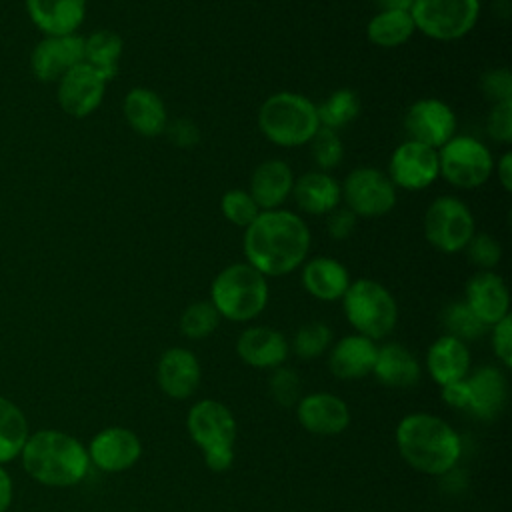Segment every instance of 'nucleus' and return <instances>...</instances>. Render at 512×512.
Returning a JSON list of instances; mask_svg holds the SVG:
<instances>
[{"label": "nucleus", "mask_w": 512, "mask_h": 512, "mask_svg": "<svg viewBox=\"0 0 512 512\" xmlns=\"http://www.w3.org/2000/svg\"><path fill=\"white\" fill-rule=\"evenodd\" d=\"M86 450L90 466L116 474L130 470L140 460L142 442L138 434L126 426H108L96 432Z\"/></svg>", "instance_id": "2eb2a0df"}, {"label": "nucleus", "mask_w": 512, "mask_h": 512, "mask_svg": "<svg viewBox=\"0 0 512 512\" xmlns=\"http://www.w3.org/2000/svg\"><path fill=\"white\" fill-rule=\"evenodd\" d=\"M492 328V348L504 368L512 366V318L510 314L496 322Z\"/></svg>", "instance_id": "37998d69"}, {"label": "nucleus", "mask_w": 512, "mask_h": 512, "mask_svg": "<svg viewBox=\"0 0 512 512\" xmlns=\"http://www.w3.org/2000/svg\"><path fill=\"white\" fill-rule=\"evenodd\" d=\"M122 50L124 42L120 34L112 30H96L84 38V62L100 72L106 80H112L118 74Z\"/></svg>", "instance_id": "2f4dec72"}, {"label": "nucleus", "mask_w": 512, "mask_h": 512, "mask_svg": "<svg viewBox=\"0 0 512 512\" xmlns=\"http://www.w3.org/2000/svg\"><path fill=\"white\" fill-rule=\"evenodd\" d=\"M310 230L296 212L276 208L260 210L254 222L244 228L246 262L266 278L294 272L306 262L310 250Z\"/></svg>", "instance_id": "f257e3e1"}, {"label": "nucleus", "mask_w": 512, "mask_h": 512, "mask_svg": "<svg viewBox=\"0 0 512 512\" xmlns=\"http://www.w3.org/2000/svg\"><path fill=\"white\" fill-rule=\"evenodd\" d=\"M468 404L466 410L482 420L496 418L508 398V384L504 374L494 366H482L464 378Z\"/></svg>", "instance_id": "412c9836"}, {"label": "nucleus", "mask_w": 512, "mask_h": 512, "mask_svg": "<svg viewBox=\"0 0 512 512\" xmlns=\"http://www.w3.org/2000/svg\"><path fill=\"white\" fill-rule=\"evenodd\" d=\"M296 418L314 436H338L350 424V408L332 392H312L298 400Z\"/></svg>", "instance_id": "f3484780"}, {"label": "nucleus", "mask_w": 512, "mask_h": 512, "mask_svg": "<svg viewBox=\"0 0 512 512\" xmlns=\"http://www.w3.org/2000/svg\"><path fill=\"white\" fill-rule=\"evenodd\" d=\"M270 288L264 274L248 262H234L222 268L210 286V302L220 318L230 322L254 320L268 304Z\"/></svg>", "instance_id": "39448f33"}, {"label": "nucleus", "mask_w": 512, "mask_h": 512, "mask_svg": "<svg viewBox=\"0 0 512 512\" xmlns=\"http://www.w3.org/2000/svg\"><path fill=\"white\" fill-rule=\"evenodd\" d=\"M420 364L416 356L398 342L378 346L372 374L388 388H412L420 380Z\"/></svg>", "instance_id": "c85d7f7f"}, {"label": "nucleus", "mask_w": 512, "mask_h": 512, "mask_svg": "<svg viewBox=\"0 0 512 512\" xmlns=\"http://www.w3.org/2000/svg\"><path fill=\"white\" fill-rule=\"evenodd\" d=\"M404 130L408 140L438 150L456 134V114L440 98H420L408 106Z\"/></svg>", "instance_id": "ddd939ff"}, {"label": "nucleus", "mask_w": 512, "mask_h": 512, "mask_svg": "<svg viewBox=\"0 0 512 512\" xmlns=\"http://www.w3.org/2000/svg\"><path fill=\"white\" fill-rule=\"evenodd\" d=\"M236 354L252 368L274 370L288 358V340L270 326H250L236 340Z\"/></svg>", "instance_id": "aec40b11"}, {"label": "nucleus", "mask_w": 512, "mask_h": 512, "mask_svg": "<svg viewBox=\"0 0 512 512\" xmlns=\"http://www.w3.org/2000/svg\"><path fill=\"white\" fill-rule=\"evenodd\" d=\"M474 232V214L458 196H438L426 208L424 236L438 252H462Z\"/></svg>", "instance_id": "1a4fd4ad"}, {"label": "nucleus", "mask_w": 512, "mask_h": 512, "mask_svg": "<svg viewBox=\"0 0 512 512\" xmlns=\"http://www.w3.org/2000/svg\"><path fill=\"white\" fill-rule=\"evenodd\" d=\"M376 352L378 346L374 340L362 334H348L330 346L328 368L336 378L358 380L372 374Z\"/></svg>", "instance_id": "4be33fe9"}, {"label": "nucleus", "mask_w": 512, "mask_h": 512, "mask_svg": "<svg viewBox=\"0 0 512 512\" xmlns=\"http://www.w3.org/2000/svg\"><path fill=\"white\" fill-rule=\"evenodd\" d=\"M220 210L224 218L238 228H248L260 214V208L250 196V192L242 188H232L224 192L220 198Z\"/></svg>", "instance_id": "4c0bfd02"}, {"label": "nucleus", "mask_w": 512, "mask_h": 512, "mask_svg": "<svg viewBox=\"0 0 512 512\" xmlns=\"http://www.w3.org/2000/svg\"><path fill=\"white\" fill-rule=\"evenodd\" d=\"M496 176L498 182L506 192L512 190V152H504L496 162Z\"/></svg>", "instance_id": "8fccbe9b"}, {"label": "nucleus", "mask_w": 512, "mask_h": 512, "mask_svg": "<svg viewBox=\"0 0 512 512\" xmlns=\"http://www.w3.org/2000/svg\"><path fill=\"white\" fill-rule=\"evenodd\" d=\"M414 32L416 26L408 10H378L366 26L368 40L380 48L402 46Z\"/></svg>", "instance_id": "7c9ffc66"}, {"label": "nucleus", "mask_w": 512, "mask_h": 512, "mask_svg": "<svg viewBox=\"0 0 512 512\" xmlns=\"http://www.w3.org/2000/svg\"><path fill=\"white\" fill-rule=\"evenodd\" d=\"M168 138L178 148H194L200 142V130L198 126L188 118H178L172 124H166Z\"/></svg>", "instance_id": "a18cd8bd"}, {"label": "nucleus", "mask_w": 512, "mask_h": 512, "mask_svg": "<svg viewBox=\"0 0 512 512\" xmlns=\"http://www.w3.org/2000/svg\"><path fill=\"white\" fill-rule=\"evenodd\" d=\"M464 302L488 328L510 314V294L504 278L494 270H478L464 288Z\"/></svg>", "instance_id": "a211bd4d"}, {"label": "nucleus", "mask_w": 512, "mask_h": 512, "mask_svg": "<svg viewBox=\"0 0 512 512\" xmlns=\"http://www.w3.org/2000/svg\"><path fill=\"white\" fill-rule=\"evenodd\" d=\"M106 82L108 80L86 62L76 64L58 80L56 98L60 108L72 118L90 116L104 100Z\"/></svg>", "instance_id": "4468645a"}, {"label": "nucleus", "mask_w": 512, "mask_h": 512, "mask_svg": "<svg viewBox=\"0 0 512 512\" xmlns=\"http://www.w3.org/2000/svg\"><path fill=\"white\" fill-rule=\"evenodd\" d=\"M34 26L46 36L76 34L86 18V0H24Z\"/></svg>", "instance_id": "5701e85b"}, {"label": "nucleus", "mask_w": 512, "mask_h": 512, "mask_svg": "<svg viewBox=\"0 0 512 512\" xmlns=\"http://www.w3.org/2000/svg\"><path fill=\"white\" fill-rule=\"evenodd\" d=\"M20 462L34 482L50 488L76 486L90 470L86 446L70 432L56 428L30 432Z\"/></svg>", "instance_id": "7ed1b4c3"}, {"label": "nucleus", "mask_w": 512, "mask_h": 512, "mask_svg": "<svg viewBox=\"0 0 512 512\" xmlns=\"http://www.w3.org/2000/svg\"><path fill=\"white\" fill-rule=\"evenodd\" d=\"M396 448L404 462L428 476H442L462 456L460 434L440 416L430 412L406 414L396 426Z\"/></svg>", "instance_id": "f03ea898"}, {"label": "nucleus", "mask_w": 512, "mask_h": 512, "mask_svg": "<svg viewBox=\"0 0 512 512\" xmlns=\"http://www.w3.org/2000/svg\"><path fill=\"white\" fill-rule=\"evenodd\" d=\"M326 230L332 240H346L356 228V214L346 206H336L330 214H326Z\"/></svg>", "instance_id": "c03bdc74"}, {"label": "nucleus", "mask_w": 512, "mask_h": 512, "mask_svg": "<svg viewBox=\"0 0 512 512\" xmlns=\"http://www.w3.org/2000/svg\"><path fill=\"white\" fill-rule=\"evenodd\" d=\"M442 324L446 328V334H450L462 342L476 340L486 330V326L474 316V312L466 306L464 300L450 302L442 310Z\"/></svg>", "instance_id": "f704fd0d"}, {"label": "nucleus", "mask_w": 512, "mask_h": 512, "mask_svg": "<svg viewBox=\"0 0 512 512\" xmlns=\"http://www.w3.org/2000/svg\"><path fill=\"white\" fill-rule=\"evenodd\" d=\"M80 62H84V38L78 34L46 36L30 54L32 74L40 82H58Z\"/></svg>", "instance_id": "dca6fc26"}, {"label": "nucleus", "mask_w": 512, "mask_h": 512, "mask_svg": "<svg viewBox=\"0 0 512 512\" xmlns=\"http://www.w3.org/2000/svg\"><path fill=\"white\" fill-rule=\"evenodd\" d=\"M292 196L296 206L310 216H326L342 200L340 182L324 170H310L294 178Z\"/></svg>", "instance_id": "393cba45"}, {"label": "nucleus", "mask_w": 512, "mask_h": 512, "mask_svg": "<svg viewBox=\"0 0 512 512\" xmlns=\"http://www.w3.org/2000/svg\"><path fill=\"white\" fill-rule=\"evenodd\" d=\"M464 250L478 270H494L502 258L500 242L486 232H474Z\"/></svg>", "instance_id": "ea45409f"}, {"label": "nucleus", "mask_w": 512, "mask_h": 512, "mask_svg": "<svg viewBox=\"0 0 512 512\" xmlns=\"http://www.w3.org/2000/svg\"><path fill=\"white\" fill-rule=\"evenodd\" d=\"M258 128L276 146H304L320 128L316 104L298 92H274L260 104Z\"/></svg>", "instance_id": "20e7f679"}, {"label": "nucleus", "mask_w": 512, "mask_h": 512, "mask_svg": "<svg viewBox=\"0 0 512 512\" xmlns=\"http://www.w3.org/2000/svg\"><path fill=\"white\" fill-rule=\"evenodd\" d=\"M308 144H310L312 160L318 166V170L328 172L336 168L344 158V144L336 130L320 126Z\"/></svg>", "instance_id": "e433bc0d"}, {"label": "nucleus", "mask_w": 512, "mask_h": 512, "mask_svg": "<svg viewBox=\"0 0 512 512\" xmlns=\"http://www.w3.org/2000/svg\"><path fill=\"white\" fill-rule=\"evenodd\" d=\"M386 174L396 190H424L440 176L438 150L414 140H404L390 154Z\"/></svg>", "instance_id": "f8f14e48"}, {"label": "nucleus", "mask_w": 512, "mask_h": 512, "mask_svg": "<svg viewBox=\"0 0 512 512\" xmlns=\"http://www.w3.org/2000/svg\"><path fill=\"white\" fill-rule=\"evenodd\" d=\"M342 310L348 324L370 340L388 336L398 322V304L390 290L370 278L350 282L342 296Z\"/></svg>", "instance_id": "423d86ee"}, {"label": "nucleus", "mask_w": 512, "mask_h": 512, "mask_svg": "<svg viewBox=\"0 0 512 512\" xmlns=\"http://www.w3.org/2000/svg\"><path fill=\"white\" fill-rule=\"evenodd\" d=\"M486 134L498 144L512 142V100L492 104L486 116Z\"/></svg>", "instance_id": "79ce46f5"}, {"label": "nucleus", "mask_w": 512, "mask_h": 512, "mask_svg": "<svg viewBox=\"0 0 512 512\" xmlns=\"http://www.w3.org/2000/svg\"><path fill=\"white\" fill-rule=\"evenodd\" d=\"M414 0H374L378 10H408L412 8Z\"/></svg>", "instance_id": "3c124183"}, {"label": "nucleus", "mask_w": 512, "mask_h": 512, "mask_svg": "<svg viewBox=\"0 0 512 512\" xmlns=\"http://www.w3.org/2000/svg\"><path fill=\"white\" fill-rule=\"evenodd\" d=\"M30 436L28 418L22 408L0 394V464L20 458L22 448Z\"/></svg>", "instance_id": "c756f323"}, {"label": "nucleus", "mask_w": 512, "mask_h": 512, "mask_svg": "<svg viewBox=\"0 0 512 512\" xmlns=\"http://www.w3.org/2000/svg\"><path fill=\"white\" fill-rule=\"evenodd\" d=\"M268 390L276 404L290 408V406H296L298 400L302 398V380L292 368L278 366L272 370V376L268 380Z\"/></svg>", "instance_id": "58836bf2"}, {"label": "nucleus", "mask_w": 512, "mask_h": 512, "mask_svg": "<svg viewBox=\"0 0 512 512\" xmlns=\"http://www.w3.org/2000/svg\"><path fill=\"white\" fill-rule=\"evenodd\" d=\"M202 370L192 350L172 346L162 352L156 366V382L160 390L172 400L190 398L200 384Z\"/></svg>", "instance_id": "6ab92c4d"}, {"label": "nucleus", "mask_w": 512, "mask_h": 512, "mask_svg": "<svg viewBox=\"0 0 512 512\" xmlns=\"http://www.w3.org/2000/svg\"><path fill=\"white\" fill-rule=\"evenodd\" d=\"M14 500V482L10 472L0 464V512H8Z\"/></svg>", "instance_id": "09e8293b"}, {"label": "nucleus", "mask_w": 512, "mask_h": 512, "mask_svg": "<svg viewBox=\"0 0 512 512\" xmlns=\"http://www.w3.org/2000/svg\"><path fill=\"white\" fill-rule=\"evenodd\" d=\"M204 464L214 472H224L234 462V448H212L202 452Z\"/></svg>", "instance_id": "de8ad7c7"}, {"label": "nucleus", "mask_w": 512, "mask_h": 512, "mask_svg": "<svg viewBox=\"0 0 512 512\" xmlns=\"http://www.w3.org/2000/svg\"><path fill=\"white\" fill-rule=\"evenodd\" d=\"M442 388V400L456 408V410H466V404H468V392H466V384H464V378L458 380V382H450V384H444L440 386Z\"/></svg>", "instance_id": "49530a36"}, {"label": "nucleus", "mask_w": 512, "mask_h": 512, "mask_svg": "<svg viewBox=\"0 0 512 512\" xmlns=\"http://www.w3.org/2000/svg\"><path fill=\"white\" fill-rule=\"evenodd\" d=\"M332 344V330L328 324L314 320V322H306L302 324L292 340V348L296 352L298 358L304 360H312L322 356Z\"/></svg>", "instance_id": "c9c22d12"}, {"label": "nucleus", "mask_w": 512, "mask_h": 512, "mask_svg": "<svg viewBox=\"0 0 512 512\" xmlns=\"http://www.w3.org/2000/svg\"><path fill=\"white\" fill-rule=\"evenodd\" d=\"M122 112L130 128L144 136L154 138L166 130L168 124V112L162 102V98L144 86L132 88L122 102Z\"/></svg>", "instance_id": "bb28decb"}, {"label": "nucleus", "mask_w": 512, "mask_h": 512, "mask_svg": "<svg viewBox=\"0 0 512 512\" xmlns=\"http://www.w3.org/2000/svg\"><path fill=\"white\" fill-rule=\"evenodd\" d=\"M440 176L454 188L474 190L486 184L494 170V158L488 146L464 134H454L438 148Z\"/></svg>", "instance_id": "0eeeda50"}, {"label": "nucleus", "mask_w": 512, "mask_h": 512, "mask_svg": "<svg viewBox=\"0 0 512 512\" xmlns=\"http://www.w3.org/2000/svg\"><path fill=\"white\" fill-rule=\"evenodd\" d=\"M416 30L438 42L464 38L480 18V0H414L410 8Z\"/></svg>", "instance_id": "6e6552de"}, {"label": "nucleus", "mask_w": 512, "mask_h": 512, "mask_svg": "<svg viewBox=\"0 0 512 512\" xmlns=\"http://www.w3.org/2000/svg\"><path fill=\"white\" fill-rule=\"evenodd\" d=\"M480 90L492 104L512 100V74L506 66L490 68L480 78Z\"/></svg>", "instance_id": "a19ab883"}, {"label": "nucleus", "mask_w": 512, "mask_h": 512, "mask_svg": "<svg viewBox=\"0 0 512 512\" xmlns=\"http://www.w3.org/2000/svg\"><path fill=\"white\" fill-rule=\"evenodd\" d=\"M186 430L192 442L202 450L234 448L238 424L228 406L220 400H198L186 416Z\"/></svg>", "instance_id": "9b49d317"}, {"label": "nucleus", "mask_w": 512, "mask_h": 512, "mask_svg": "<svg viewBox=\"0 0 512 512\" xmlns=\"http://www.w3.org/2000/svg\"><path fill=\"white\" fill-rule=\"evenodd\" d=\"M292 186L294 174L290 164L280 158H270L254 168L248 192L260 210H276L288 200Z\"/></svg>", "instance_id": "b1692460"}, {"label": "nucleus", "mask_w": 512, "mask_h": 512, "mask_svg": "<svg viewBox=\"0 0 512 512\" xmlns=\"http://www.w3.org/2000/svg\"><path fill=\"white\" fill-rule=\"evenodd\" d=\"M340 194L348 210L360 218H378L388 214L398 200L396 186L386 172L374 166H358L346 174Z\"/></svg>", "instance_id": "9d476101"}, {"label": "nucleus", "mask_w": 512, "mask_h": 512, "mask_svg": "<svg viewBox=\"0 0 512 512\" xmlns=\"http://www.w3.org/2000/svg\"><path fill=\"white\" fill-rule=\"evenodd\" d=\"M320 126L338 130L354 122L360 114V98L350 88H338L330 96L322 100V104H316Z\"/></svg>", "instance_id": "473e14b6"}, {"label": "nucleus", "mask_w": 512, "mask_h": 512, "mask_svg": "<svg viewBox=\"0 0 512 512\" xmlns=\"http://www.w3.org/2000/svg\"><path fill=\"white\" fill-rule=\"evenodd\" d=\"M220 324V314L210 300H198L184 308L180 316V332L190 340L208 338Z\"/></svg>", "instance_id": "72a5a7b5"}, {"label": "nucleus", "mask_w": 512, "mask_h": 512, "mask_svg": "<svg viewBox=\"0 0 512 512\" xmlns=\"http://www.w3.org/2000/svg\"><path fill=\"white\" fill-rule=\"evenodd\" d=\"M350 282L346 266L332 256H316L302 264V286L316 300H342Z\"/></svg>", "instance_id": "a878e982"}, {"label": "nucleus", "mask_w": 512, "mask_h": 512, "mask_svg": "<svg viewBox=\"0 0 512 512\" xmlns=\"http://www.w3.org/2000/svg\"><path fill=\"white\" fill-rule=\"evenodd\" d=\"M426 368L440 386L458 382L470 372V352L466 342L444 334L436 338L426 352Z\"/></svg>", "instance_id": "cd10ccee"}]
</instances>
